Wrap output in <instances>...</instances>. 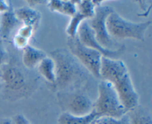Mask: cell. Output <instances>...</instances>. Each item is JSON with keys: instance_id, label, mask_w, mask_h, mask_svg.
<instances>
[{"instance_id": "cell-11", "label": "cell", "mask_w": 152, "mask_h": 124, "mask_svg": "<svg viewBox=\"0 0 152 124\" xmlns=\"http://www.w3.org/2000/svg\"><path fill=\"white\" fill-rule=\"evenodd\" d=\"M14 13L18 20L23 25H31L36 30L41 19V13L34 8L28 6L14 9Z\"/></svg>"}, {"instance_id": "cell-5", "label": "cell", "mask_w": 152, "mask_h": 124, "mask_svg": "<svg viewBox=\"0 0 152 124\" xmlns=\"http://www.w3.org/2000/svg\"><path fill=\"white\" fill-rule=\"evenodd\" d=\"M114 11L113 7L102 4L95 8L94 16L87 20L89 26L94 33L97 43L102 48L111 51L117 50L123 45L114 42L107 30L106 19Z\"/></svg>"}, {"instance_id": "cell-25", "label": "cell", "mask_w": 152, "mask_h": 124, "mask_svg": "<svg viewBox=\"0 0 152 124\" xmlns=\"http://www.w3.org/2000/svg\"><path fill=\"white\" fill-rule=\"evenodd\" d=\"M9 7H10V5L7 4V1L0 0V13H4V12H5L6 10H8Z\"/></svg>"}, {"instance_id": "cell-10", "label": "cell", "mask_w": 152, "mask_h": 124, "mask_svg": "<svg viewBox=\"0 0 152 124\" xmlns=\"http://www.w3.org/2000/svg\"><path fill=\"white\" fill-rule=\"evenodd\" d=\"M22 25L14 13V9L10 5L8 10L2 13L0 22V40L10 37L13 30Z\"/></svg>"}, {"instance_id": "cell-28", "label": "cell", "mask_w": 152, "mask_h": 124, "mask_svg": "<svg viewBox=\"0 0 152 124\" xmlns=\"http://www.w3.org/2000/svg\"><path fill=\"white\" fill-rule=\"evenodd\" d=\"M0 42H1V40H0Z\"/></svg>"}, {"instance_id": "cell-3", "label": "cell", "mask_w": 152, "mask_h": 124, "mask_svg": "<svg viewBox=\"0 0 152 124\" xmlns=\"http://www.w3.org/2000/svg\"><path fill=\"white\" fill-rule=\"evenodd\" d=\"M151 21L134 22L124 19L115 11L111 13L106 19V27L109 35L116 39H134L143 41L145 34Z\"/></svg>"}, {"instance_id": "cell-17", "label": "cell", "mask_w": 152, "mask_h": 124, "mask_svg": "<svg viewBox=\"0 0 152 124\" xmlns=\"http://www.w3.org/2000/svg\"><path fill=\"white\" fill-rule=\"evenodd\" d=\"M86 20H87L86 16L79 11H77L74 16H71L69 24L66 28V33L68 37H74L77 36L80 25Z\"/></svg>"}, {"instance_id": "cell-15", "label": "cell", "mask_w": 152, "mask_h": 124, "mask_svg": "<svg viewBox=\"0 0 152 124\" xmlns=\"http://www.w3.org/2000/svg\"><path fill=\"white\" fill-rule=\"evenodd\" d=\"M96 118L94 112L86 116H74L68 113L63 112L58 118V124H91Z\"/></svg>"}, {"instance_id": "cell-23", "label": "cell", "mask_w": 152, "mask_h": 124, "mask_svg": "<svg viewBox=\"0 0 152 124\" xmlns=\"http://www.w3.org/2000/svg\"><path fill=\"white\" fill-rule=\"evenodd\" d=\"M7 57V53L6 51L5 48L3 46L1 41L0 42V68L4 64H5V60Z\"/></svg>"}, {"instance_id": "cell-12", "label": "cell", "mask_w": 152, "mask_h": 124, "mask_svg": "<svg viewBox=\"0 0 152 124\" xmlns=\"http://www.w3.org/2000/svg\"><path fill=\"white\" fill-rule=\"evenodd\" d=\"M46 56L47 55L43 51L28 45L23 49L22 64L28 69H33L38 66Z\"/></svg>"}, {"instance_id": "cell-2", "label": "cell", "mask_w": 152, "mask_h": 124, "mask_svg": "<svg viewBox=\"0 0 152 124\" xmlns=\"http://www.w3.org/2000/svg\"><path fill=\"white\" fill-rule=\"evenodd\" d=\"M93 111L96 117L121 118L127 114L114 86L105 80H101L98 86V97L94 102Z\"/></svg>"}, {"instance_id": "cell-22", "label": "cell", "mask_w": 152, "mask_h": 124, "mask_svg": "<svg viewBox=\"0 0 152 124\" xmlns=\"http://www.w3.org/2000/svg\"><path fill=\"white\" fill-rule=\"evenodd\" d=\"M12 119L14 124H31L23 114H16Z\"/></svg>"}, {"instance_id": "cell-8", "label": "cell", "mask_w": 152, "mask_h": 124, "mask_svg": "<svg viewBox=\"0 0 152 124\" xmlns=\"http://www.w3.org/2000/svg\"><path fill=\"white\" fill-rule=\"evenodd\" d=\"M1 69L0 79L7 92L18 93L26 89V76L18 65L9 62L4 64Z\"/></svg>"}, {"instance_id": "cell-16", "label": "cell", "mask_w": 152, "mask_h": 124, "mask_svg": "<svg viewBox=\"0 0 152 124\" xmlns=\"http://www.w3.org/2000/svg\"><path fill=\"white\" fill-rule=\"evenodd\" d=\"M127 114L130 124H152L151 113L140 106L135 109L128 112Z\"/></svg>"}, {"instance_id": "cell-24", "label": "cell", "mask_w": 152, "mask_h": 124, "mask_svg": "<svg viewBox=\"0 0 152 124\" xmlns=\"http://www.w3.org/2000/svg\"><path fill=\"white\" fill-rule=\"evenodd\" d=\"M26 2L29 4L28 7L34 8V7L39 5V4H41L42 3H47V1H39V0H34L33 1V0H31V1H27Z\"/></svg>"}, {"instance_id": "cell-6", "label": "cell", "mask_w": 152, "mask_h": 124, "mask_svg": "<svg viewBox=\"0 0 152 124\" xmlns=\"http://www.w3.org/2000/svg\"><path fill=\"white\" fill-rule=\"evenodd\" d=\"M59 103L64 112L74 116H86L94 109V102L86 94L79 91L59 92Z\"/></svg>"}, {"instance_id": "cell-20", "label": "cell", "mask_w": 152, "mask_h": 124, "mask_svg": "<svg viewBox=\"0 0 152 124\" xmlns=\"http://www.w3.org/2000/svg\"><path fill=\"white\" fill-rule=\"evenodd\" d=\"M28 41L29 40L19 35V34H16L13 39V43L15 47L19 49H22V50L27 45H28Z\"/></svg>"}, {"instance_id": "cell-1", "label": "cell", "mask_w": 152, "mask_h": 124, "mask_svg": "<svg viewBox=\"0 0 152 124\" xmlns=\"http://www.w3.org/2000/svg\"><path fill=\"white\" fill-rule=\"evenodd\" d=\"M56 65L54 85L59 92L79 91L88 81L89 72L66 49H56L50 54Z\"/></svg>"}, {"instance_id": "cell-14", "label": "cell", "mask_w": 152, "mask_h": 124, "mask_svg": "<svg viewBox=\"0 0 152 124\" xmlns=\"http://www.w3.org/2000/svg\"><path fill=\"white\" fill-rule=\"evenodd\" d=\"M37 67L40 75L48 83L54 85L56 82V65L53 59L50 56H46Z\"/></svg>"}, {"instance_id": "cell-13", "label": "cell", "mask_w": 152, "mask_h": 124, "mask_svg": "<svg viewBox=\"0 0 152 124\" xmlns=\"http://www.w3.org/2000/svg\"><path fill=\"white\" fill-rule=\"evenodd\" d=\"M49 10L52 12H57L64 15L72 16L77 13V7L76 1H61V0H51L47 1Z\"/></svg>"}, {"instance_id": "cell-9", "label": "cell", "mask_w": 152, "mask_h": 124, "mask_svg": "<svg viewBox=\"0 0 152 124\" xmlns=\"http://www.w3.org/2000/svg\"><path fill=\"white\" fill-rule=\"evenodd\" d=\"M77 37H78L80 41L84 45L91 48L94 50L97 51L104 57L110 58V59H117L124 53V45L121 46L120 48L115 51L108 50V49L102 48L96 41V38H95L94 33L91 28L89 26L87 20L84 21L80 25L78 32H77Z\"/></svg>"}, {"instance_id": "cell-4", "label": "cell", "mask_w": 152, "mask_h": 124, "mask_svg": "<svg viewBox=\"0 0 152 124\" xmlns=\"http://www.w3.org/2000/svg\"><path fill=\"white\" fill-rule=\"evenodd\" d=\"M69 52L81 63V65L94 77L100 79V67L102 54L96 50L84 45L78 37H68L67 43Z\"/></svg>"}, {"instance_id": "cell-21", "label": "cell", "mask_w": 152, "mask_h": 124, "mask_svg": "<svg viewBox=\"0 0 152 124\" xmlns=\"http://www.w3.org/2000/svg\"><path fill=\"white\" fill-rule=\"evenodd\" d=\"M34 32V27L31 26V25H22V26H21L20 28H19L17 34H19V35L22 36V37L29 40V39L32 37Z\"/></svg>"}, {"instance_id": "cell-19", "label": "cell", "mask_w": 152, "mask_h": 124, "mask_svg": "<svg viewBox=\"0 0 152 124\" xmlns=\"http://www.w3.org/2000/svg\"><path fill=\"white\" fill-rule=\"evenodd\" d=\"M91 124H130L129 116L126 114L121 118H114L109 117H96Z\"/></svg>"}, {"instance_id": "cell-27", "label": "cell", "mask_w": 152, "mask_h": 124, "mask_svg": "<svg viewBox=\"0 0 152 124\" xmlns=\"http://www.w3.org/2000/svg\"><path fill=\"white\" fill-rule=\"evenodd\" d=\"M1 87H2V83H1V79H0V93H1Z\"/></svg>"}, {"instance_id": "cell-26", "label": "cell", "mask_w": 152, "mask_h": 124, "mask_svg": "<svg viewBox=\"0 0 152 124\" xmlns=\"http://www.w3.org/2000/svg\"><path fill=\"white\" fill-rule=\"evenodd\" d=\"M0 124H14V123L12 118L4 117V118L0 119Z\"/></svg>"}, {"instance_id": "cell-7", "label": "cell", "mask_w": 152, "mask_h": 124, "mask_svg": "<svg viewBox=\"0 0 152 124\" xmlns=\"http://www.w3.org/2000/svg\"><path fill=\"white\" fill-rule=\"evenodd\" d=\"M110 83L114 86L127 113L139 106V95L135 90L129 71L117 76Z\"/></svg>"}, {"instance_id": "cell-18", "label": "cell", "mask_w": 152, "mask_h": 124, "mask_svg": "<svg viewBox=\"0 0 152 124\" xmlns=\"http://www.w3.org/2000/svg\"><path fill=\"white\" fill-rule=\"evenodd\" d=\"M76 3H77V11L84 15L87 20L94 16L95 8L96 7L94 1L81 0V1H76Z\"/></svg>"}]
</instances>
